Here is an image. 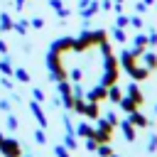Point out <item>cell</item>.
I'll return each mask as SVG.
<instances>
[{
    "mask_svg": "<svg viewBox=\"0 0 157 157\" xmlns=\"http://www.w3.org/2000/svg\"><path fill=\"white\" fill-rule=\"evenodd\" d=\"M47 66H49V71H52V78L54 81H64V78H69V71H66V66H64V61H61V54L59 52H49L47 54Z\"/></svg>",
    "mask_w": 157,
    "mask_h": 157,
    "instance_id": "obj_1",
    "label": "cell"
},
{
    "mask_svg": "<svg viewBox=\"0 0 157 157\" xmlns=\"http://www.w3.org/2000/svg\"><path fill=\"white\" fill-rule=\"evenodd\" d=\"M140 54H142L140 49H135V47H130V49H128V47H125V49L120 52V56H118L120 69H123V71H132V69L140 64Z\"/></svg>",
    "mask_w": 157,
    "mask_h": 157,
    "instance_id": "obj_2",
    "label": "cell"
},
{
    "mask_svg": "<svg viewBox=\"0 0 157 157\" xmlns=\"http://www.w3.org/2000/svg\"><path fill=\"white\" fill-rule=\"evenodd\" d=\"M113 132H115V125H110V123L101 115V118H98V123H96V132H93L96 142H98V145L110 142V140H113Z\"/></svg>",
    "mask_w": 157,
    "mask_h": 157,
    "instance_id": "obj_3",
    "label": "cell"
},
{
    "mask_svg": "<svg viewBox=\"0 0 157 157\" xmlns=\"http://www.w3.org/2000/svg\"><path fill=\"white\" fill-rule=\"evenodd\" d=\"M0 152L5 157H22V147L17 140H2L0 142Z\"/></svg>",
    "mask_w": 157,
    "mask_h": 157,
    "instance_id": "obj_4",
    "label": "cell"
},
{
    "mask_svg": "<svg viewBox=\"0 0 157 157\" xmlns=\"http://www.w3.org/2000/svg\"><path fill=\"white\" fill-rule=\"evenodd\" d=\"M86 101H96V103H103V101H108V86L98 83V86L88 88V93H86Z\"/></svg>",
    "mask_w": 157,
    "mask_h": 157,
    "instance_id": "obj_5",
    "label": "cell"
},
{
    "mask_svg": "<svg viewBox=\"0 0 157 157\" xmlns=\"http://www.w3.org/2000/svg\"><path fill=\"white\" fill-rule=\"evenodd\" d=\"M125 96H130L137 105H142V103H145V93H142V88H140V83H137V81H130V83H128Z\"/></svg>",
    "mask_w": 157,
    "mask_h": 157,
    "instance_id": "obj_6",
    "label": "cell"
},
{
    "mask_svg": "<svg viewBox=\"0 0 157 157\" xmlns=\"http://www.w3.org/2000/svg\"><path fill=\"white\" fill-rule=\"evenodd\" d=\"M140 64H145V66H147L150 71H157V52L147 47V49H145V52L140 54Z\"/></svg>",
    "mask_w": 157,
    "mask_h": 157,
    "instance_id": "obj_7",
    "label": "cell"
},
{
    "mask_svg": "<svg viewBox=\"0 0 157 157\" xmlns=\"http://www.w3.org/2000/svg\"><path fill=\"white\" fill-rule=\"evenodd\" d=\"M128 120H130L137 130H140V128H150V120H147V115H145L140 108H137V110H132V113H128Z\"/></svg>",
    "mask_w": 157,
    "mask_h": 157,
    "instance_id": "obj_8",
    "label": "cell"
},
{
    "mask_svg": "<svg viewBox=\"0 0 157 157\" xmlns=\"http://www.w3.org/2000/svg\"><path fill=\"white\" fill-rule=\"evenodd\" d=\"M52 49H54V52H59V54L74 52V37H61V39H56V42L52 44Z\"/></svg>",
    "mask_w": 157,
    "mask_h": 157,
    "instance_id": "obj_9",
    "label": "cell"
},
{
    "mask_svg": "<svg viewBox=\"0 0 157 157\" xmlns=\"http://www.w3.org/2000/svg\"><path fill=\"white\" fill-rule=\"evenodd\" d=\"M150 74H152V71H150L145 64H137L132 71H128V76H130L132 81H137V83H140V81H147V78H150Z\"/></svg>",
    "mask_w": 157,
    "mask_h": 157,
    "instance_id": "obj_10",
    "label": "cell"
},
{
    "mask_svg": "<svg viewBox=\"0 0 157 157\" xmlns=\"http://www.w3.org/2000/svg\"><path fill=\"white\" fill-rule=\"evenodd\" d=\"M118 128L123 130V135H125V140H128V142H135V137H137V128H135L128 118H125V120H120V123H118Z\"/></svg>",
    "mask_w": 157,
    "mask_h": 157,
    "instance_id": "obj_11",
    "label": "cell"
},
{
    "mask_svg": "<svg viewBox=\"0 0 157 157\" xmlns=\"http://www.w3.org/2000/svg\"><path fill=\"white\" fill-rule=\"evenodd\" d=\"M83 115H86L88 120H98V118H101V103H96V101H86Z\"/></svg>",
    "mask_w": 157,
    "mask_h": 157,
    "instance_id": "obj_12",
    "label": "cell"
},
{
    "mask_svg": "<svg viewBox=\"0 0 157 157\" xmlns=\"http://www.w3.org/2000/svg\"><path fill=\"white\" fill-rule=\"evenodd\" d=\"M93 132H96V125H91V123H78L76 125V137H93Z\"/></svg>",
    "mask_w": 157,
    "mask_h": 157,
    "instance_id": "obj_13",
    "label": "cell"
},
{
    "mask_svg": "<svg viewBox=\"0 0 157 157\" xmlns=\"http://www.w3.org/2000/svg\"><path fill=\"white\" fill-rule=\"evenodd\" d=\"M132 47H135V49H140V52H145V49L150 47V42H147V34H145L142 29H137V34L132 37Z\"/></svg>",
    "mask_w": 157,
    "mask_h": 157,
    "instance_id": "obj_14",
    "label": "cell"
},
{
    "mask_svg": "<svg viewBox=\"0 0 157 157\" xmlns=\"http://www.w3.org/2000/svg\"><path fill=\"white\" fill-rule=\"evenodd\" d=\"M123 96H125V93H123V88H120L118 83H113V86H108V101H110V103H115V105H118Z\"/></svg>",
    "mask_w": 157,
    "mask_h": 157,
    "instance_id": "obj_15",
    "label": "cell"
},
{
    "mask_svg": "<svg viewBox=\"0 0 157 157\" xmlns=\"http://www.w3.org/2000/svg\"><path fill=\"white\" fill-rule=\"evenodd\" d=\"M118 105H120V108H123L125 113H132V110H137V108H140V105H137V103H135V101H132L130 96H123Z\"/></svg>",
    "mask_w": 157,
    "mask_h": 157,
    "instance_id": "obj_16",
    "label": "cell"
},
{
    "mask_svg": "<svg viewBox=\"0 0 157 157\" xmlns=\"http://www.w3.org/2000/svg\"><path fill=\"white\" fill-rule=\"evenodd\" d=\"M29 108H32V113H34V118H37V120H39V125H42V128H47V115H44V113H42V108H39V105H37V103H32V105H29Z\"/></svg>",
    "mask_w": 157,
    "mask_h": 157,
    "instance_id": "obj_17",
    "label": "cell"
},
{
    "mask_svg": "<svg viewBox=\"0 0 157 157\" xmlns=\"http://www.w3.org/2000/svg\"><path fill=\"white\" fill-rule=\"evenodd\" d=\"M115 27L128 29V27H130V17H128V15H123V12H118V17H115Z\"/></svg>",
    "mask_w": 157,
    "mask_h": 157,
    "instance_id": "obj_18",
    "label": "cell"
},
{
    "mask_svg": "<svg viewBox=\"0 0 157 157\" xmlns=\"http://www.w3.org/2000/svg\"><path fill=\"white\" fill-rule=\"evenodd\" d=\"M113 39H115V42H120V44H125V42H128L125 29H123V27H115V29H113Z\"/></svg>",
    "mask_w": 157,
    "mask_h": 157,
    "instance_id": "obj_19",
    "label": "cell"
},
{
    "mask_svg": "<svg viewBox=\"0 0 157 157\" xmlns=\"http://www.w3.org/2000/svg\"><path fill=\"white\" fill-rule=\"evenodd\" d=\"M98 157H110L113 155V147H110V142H103V145H98Z\"/></svg>",
    "mask_w": 157,
    "mask_h": 157,
    "instance_id": "obj_20",
    "label": "cell"
},
{
    "mask_svg": "<svg viewBox=\"0 0 157 157\" xmlns=\"http://www.w3.org/2000/svg\"><path fill=\"white\" fill-rule=\"evenodd\" d=\"M130 27H132V29H142V27H145L142 15H132V17H130Z\"/></svg>",
    "mask_w": 157,
    "mask_h": 157,
    "instance_id": "obj_21",
    "label": "cell"
},
{
    "mask_svg": "<svg viewBox=\"0 0 157 157\" xmlns=\"http://www.w3.org/2000/svg\"><path fill=\"white\" fill-rule=\"evenodd\" d=\"M103 118H105V120H108L110 125H115V128H118V123H120V118H118V115H115L113 110H108V113H103Z\"/></svg>",
    "mask_w": 157,
    "mask_h": 157,
    "instance_id": "obj_22",
    "label": "cell"
},
{
    "mask_svg": "<svg viewBox=\"0 0 157 157\" xmlns=\"http://www.w3.org/2000/svg\"><path fill=\"white\" fill-rule=\"evenodd\" d=\"M147 42H150V47H157V29L155 27L147 29Z\"/></svg>",
    "mask_w": 157,
    "mask_h": 157,
    "instance_id": "obj_23",
    "label": "cell"
},
{
    "mask_svg": "<svg viewBox=\"0 0 157 157\" xmlns=\"http://www.w3.org/2000/svg\"><path fill=\"white\" fill-rule=\"evenodd\" d=\"M147 152H157V132L150 135V140H147Z\"/></svg>",
    "mask_w": 157,
    "mask_h": 157,
    "instance_id": "obj_24",
    "label": "cell"
},
{
    "mask_svg": "<svg viewBox=\"0 0 157 157\" xmlns=\"http://www.w3.org/2000/svg\"><path fill=\"white\" fill-rule=\"evenodd\" d=\"M83 145H86V150H88V152H96V150H98L96 137H86V142H83Z\"/></svg>",
    "mask_w": 157,
    "mask_h": 157,
    "instance_id": "obj_25",
    "label": "cell"
},
{
    "mask_svg": "<svg viewBox=\"0 0 157 157\" xmlns=\"http://www.w3.org/2000/svg\"><path fill=\"white\" fill-rule=\"evenodd\" d=\"M54 152H56V157H71L66 145H56V147H54Z\"/></svg>",
    "mask_w": 157,
    "mask_h": 157,
    "instance_id": "obj_26",
    "label": "cell"
},
{
    "mask_svg": "<svg viewBox=\"0 0 157 157\" xmlns=\"http://www.w3.org/2000/svg\"><path fill=\"white\" fill-rule=\"evenodd\" d=\"M15 76H17L20 81H29V74H27L25 69H17V71H15Z\"/></svg>",
    "mask_w": 157,
    "mask_h": 157,
    "instance_id": "obj_27",
    "label": "cell"
},
{
    "mask_svg": "<svg viewBox=\"0 0 157 157\" xmlns=\"http://www.w3.org/2000/svg\"><path fill=\"white\" fill-rule=\"evenodd\" d=\"M81 78H83V74H81V69H71V81H76V83H78Z\"/></svg>",
    "mask_w": 157,
    "mask_h": 157,
    "instance_id": "obj_28",
    "label": "cell"
},
{
    "mask_svg": "<svg viewBox=\"0 0 157 157\" xmlns=\"http://www.w3.org/2000/svg\"><path fill=\"white\" fill-rule=\"evenodd\" d=\"M135 12H137V15H145V12H147V5H145V2L140 0V2L135 5Z\"/></svg>",
    "mask_w": 157,
    "mask_h": 157,
    "instance_id": "obj_29",
    "label": "cell"
},
{
    "mask_svg": "<svg viewBox=\"0 0 157 157\" xmlns=\"http://www.w3.org/2000/svg\"><path fill=\"white\" fill-rule=\"evenodd\" d=\"M34 140L44 145V142H47V135H44V130H37V132H34Z\"/></svg>",
    "mask_w": 157,
    "mask_h": 157,
    "instance_id": "obj_30",
    "label": "cell"
},
{
    "mask_svg": "<svg viewBox=\"0 0 157 157\" xmlns=\"http://www.w3.org/2000/svg\"><path fill=\"white\" fill-rule=\"evenodd\" d=\"M101 7H103V10H108V12H110V10H113V0H103V2H101Z\"/></svg>",
    "mask_w": 157,
    "mask_h": 157,
    "instance_id": "obj_31",
    "label": "cell"
},
{
    "mask_svg": "<svg viewBox=\"0 0 157 157\" xmlns=\"http://www.w3.org/2000/svg\"><path fill=\"white\" fill-rule=\"evenodd\" d=\"M15 29H17V32H27V25H25V22H17Z\"/></svg>",
    "mask_w": 157,
    "mask_h": 157,
    "instance_id": "obj_32",
    "label": "cell"
},
{
    "mask_svg": "<svg viewBox=\"0 0 157 157\" xmlns=\"http://www.w3.org/2000/svg\"><path fill=\"white\" fill-rule=\"evenodd\" d=\"M34 101H44V93L39 88H34Z\"/></svg>",
    "mask_w": 157,
    "mask_h": 157,
    "instance_id": "obj_33",
    "label": "cell"
},
{
    "mask_svg": "<svg viewBox=\"0 0 157 157\" xmlns=\"http://www.w3.org/2000/svg\"><path fill=\"white\" fill-rule=\"evenodd\" d=\"M32 25H34V27H44V20H39V17H34V20H32Z\"/></svg>",
    "mask_w": 157,
    "mask_h": 157,
    "instance_id": "obj_34",
    "label": "cell"
},
{
    "mask_svg": "<svg viewBox=\"0 0 157 157\" xmlns=\"http://www.w3.org/2000/svg\"><path fill=\"white\" fill-rule=\"evenodd\" d=\"M88 2H91V0H78V5H81V10H83V7L88 5Z\"/></svg>",
    "mask_w": 157,
    "mask_h": 157,
    "instance_id": "obj_35",
    "label": "cell"
},
{
    "mask_svg": "<svg viewBox=\"0 0 157 157\" xmlns=\"http://www.w3.org/2000/svg\"><path fill=\"white\" fill-rule=\"evenodd\" d=\"M142 2H145V5H147V7H150V5H155V2H157V0H142Z\"/></svg>",
    "mask_w": 157,
    "mask_h": 157,
    "instance_id": "obj_36",
    "label": "cell"
},
{
    "mask_svg": "<svg viewBox=\"0 0 157 157\" xmlns=\"http://www.w3.org/2000/svg\"><path fill=\"white\" fill-rule=\"evenodd\" d=\"M113 2H125V0H113Z\"/></svg>",
    "mask_w": 157,
    "mask_h": 157,
    "instance_id": "obj_37",
    "label": "cell"
},
{
    "mask_svg": "<svg viewBox=\"0 0 157 157\" xmlns=\"http://www.w3.org/2000/svg\"><path fill=\"white\" fill-rule=\"evenodd\" d=\"M110 157H120V155H115V152H113V155H110Z\"/></svg>",
    "mask_w": 157,
    "mask_h": 157,
    "instance_id": "obj_38",
    "label": "cell"
},
{
    "mask_svg": "<svg viewBox=\"0 0 157 157\" xmlns=\"http://www.w3.org/2000/svg\"><path fill=\"white\" fill-rule=\"evenodd\" d=\"M2 140H5V137H2V135H0V142H2Z\"/></svg>",
    "mask_w": 157,
    "mask_h": 157,
    "instance_id": "obj_39",
    "label": "cell"
},
{
    "mask_svg": "<svg viewBox=\"0 0 157 157\" xmlns=\"http://www.w3.org/2000/svg\"><path fill=\"white\" fill-rule=\"evenodd\" d=\"M155 113H157V105H155Z\"/></svg>",
    "mask_w": 157,
    "mask_h": 157,
    "instance_id": "obj_40",
    "label": "cell"
}]
</instances>
